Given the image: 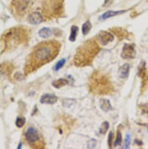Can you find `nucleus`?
Wrapping results in <instances>:
<instances>
[{
    "instance_id": "obj_1",
    "label": "nucleus",
    "mask_w": 148,
    "mask_h": 149,
    "mask_svg": "<svg viewBox=\"0 0 148 149\" xmlns=\"http://www.w3.org/2000/svg\"><path fill=\"white\" fill-rule=\"evenodd\" d=\"M60 49V44L54 40L45 41L37 45L27 56L24 67L25 75H29L53 60L59 54Z\"/></svg>"
},
{
    "instance_id": "obj_2",
    "label": "nucleus",
    "mask_w": 148,
    "mask_h": 149,
    "mask_svg": "<svg viewBox=\"0 0 148 149\" xmlns=\"http://www.w3.org/2000/svg\"><path fill=\"white\" fill-rule=\"evenodd\" d=\"M99 52V47L95 42H88L78 48L74 57V63L77 67H84L91 64Z\"/></svg>"
},
{
    "instance_id": "obj_3",
    "label": "nucleus",
    "mask_w": 148,
    "mask_h": 149,
    "mask_svg": "<svg viewBox=\"0 0 148 149\" xmlns=\"http://www.w3.org/2000/svg\"><path fill=\"white\" fill-rule=\"evenodd\" d=\"M89 85L92 93L97 95H107L113 90L112 84L107 75L98 71L92 74Z\"/></svg>"
},
{
    "instance_id": "obj_4",
    "label": "nucleus",
    "mask_w": 148,
    "mask_h": 149,
    "mask_svg": "<svg viewBox=\"0 0 148 149\" xmlns=\"http://www.w3.org/2000/svg\"><path fill=\"white\" fill-rule=\"evenodd\" d=\"M24 138L32 148H43L44 146V141L40 132L33 126H29L26 128Z\"/></svg>"
},
{
    "instance_id": "obj_5",
    "label": "nucleus",
    "mask_w": 148,
    "mask_h": 149,
    "mask_svg": "<svg viewBox=\"0 0 148 149\" xmlns=\"http://www.w3.org/2000/svg\"><path fill=\"white\" fill-rule=\"evenodd\" d=\"M121 55L124 59H132L135 58L136 52L132 45L125 44L122 48Z\"/></svg>"
},
{
    "instance_id": "obj_6",
    "label": "nucleus",
    "mask_w": 148,
    "mask_h": 149,
    "mask_svg": "<svg viewBox=\"0 0 148 149\" xmlns=\"http://www.w3.org/2000/svg\"><path fill=\"white\" fill-rule=\"evenodd\" d=\"M98 38L100 43L103 45H106L114 40L113 35L111 33L105 31L100 32L98 36Z\"/></svg>"
},
{
    "instance_id": "obj_7",
    "label": "nucleus",
    "mask_w": 148,
    "mask_h": 149,
    "mask_svg": "<svg viewBox=\"0 0 148 149\" xmlns=\"http://www.w3.org/2000/svg\"><path fill=\"white\" fill-rule=\"evenodd\" d=\"M130 71V65L128 63H125L118 69V76L122 79L128 78Z\"/></svg>"
},
{
    "instance_id": "obj_8",
    "label": "nucleus",
    "mask_w": 148,
    "mask_h": 149,
    "mask_svg": "<svg viewBox=\"0 0 148 149\" xmlns=\"http://www.w3.org/2000/svg\"><path fill=\"white\" fill-rule=\"evenodd\" d=\"M58 100L57 97L54 94H44L41 96L40 102L46 104H54Z\"/></svg>"
},
{
    "instance_id": "obj_9",
    "label": "nucleus",
    "mask_w": 148,
    "mask_h": 149,
    "mask_svg": "<svg viewBox=\"0 0 148 149\" xmlns=\"http://www.w3.org/2000/svg\"><path fill=\"white\" fill-rule=\"evenodd\" d=\"M43 18L41 14L37 12H33L28 17L29 22L32 25H39L42 22Z\"/></svg>"
},
{
    "instance_id": "obj_10",
    "label": "nucleus",
    "mask_w": 148,
    "mask_h": 149,
    "mask_svg": "<svg viewBox=\"0 0 148 149\" xmlns=\"http://www.w3.org/2000/svg\"><path fill=\"white\" fill-rule=\"evenodd\" d=\"M100 108L104 112H107L110 111L112 108L110 102L108 100L101 99L100 101Z\"/></svg>"
},
{
    "instance_id": "obj_11",
    "label": "nucleus",
    "mask_w": 148,
    "mask_h": 149,
    "mask_svg": "<svg viewBox=\"0 0 148 149\" xmlns=\"http://www.w3.org/2000/svg\"><path fill=\"white\" fill-rule=\"evenodd\" d=\"M125 11H108L107 12H106L105 13H104L101 18L103 19H106L108 18H110L111 17H113L114 16L120 15V14H122L123 13H124Z\"/></svg>"
},
{
    "instance_id": "obj_12",
    "label": "nucleus",
    "mask_w": 148,
    "mask_h": 149,
    "mask_svg": "<svg viewBox=\"0 0 148 149\" xmlns=\"http://www.w3.org/2000/svg\"><path fill=\"white\" fill-rule=\"evenodd\" d=\"M39 35L41 38H48L52 35V32L49 28H43L39 31Z\"/></svg>"
},
{
    "instance_id": "obj_13",
    "label": "nucleus",
    "mask_w": 148,
    "mask_h": 149,
    "mask_svg": "<svg viewBox=\"0 0 148 149\" xmlns=\"http://www.w3.org/2000/svg\"><path fill=\"white\" fill-rule=\"evenodd\" d=\"M68 84V80L64 79H60L54 81L53 83V86L56 88H60L62 87L67 85Z\"/></svg>"
},
{
    "instance_id": "obj_14",
    "label": "nucleus",
    "mask_w": 148,
    "mask_h": 149,
    "mask_svg": "<svg viewBox=\"0 0 148 149\" xmlns=\"http://www.w3.org/2000/svg\"><path fill=\"white\" fill-rule=\"evenodd\" d=\"M79 31V28L77 26H72L71 28V35L69 38V40L71 42H74L76 40V38Z\"/></svg>"
},
{
    "instance_id": "obj_15",
    "label": "nucleus",
    "mask_w": 148,
    "mask_h": 149,
    "mask_svg": "<svg viewBox=\"0 0 148 149\" xmlns=\"http://www.w3.org/2000/svg\"><path fill=\"white\" fill-rule=\"evenodd\" d=\"M91 28H92V24L91 22L89 21H87L86 22H85L83 24L82 28V31L83 35H86L87 34H88Z\"/></svg>"
},
{
    "instance_id": "obj_16",
    "label": "nucleus",
    "mask_w": 148,
    "mask_h": 149,
    "mask_svg": "<svg viewBox=\"0 0 148 149\" xmlns=\"http://www.w3.org/2000/svg\"><path fill=\"white\" fill-rule=\"evenodd\" d=\"M109 127H110V125L107 121H104V122H103L100 127V130H99L100 133L102 134H105L107 133V130H109Z\"/></svg>"
},
{
    "instance_id": "obj_17",
    "label": "nucleus",
    "mask_w": 148,
    "mask_h": 149,
    "mask_svg": "<svg viewBox=\"0 0 148 149\" xmlns=\"http://www.w3.org/2000/svg\"><path fill=\"white\" fill-rule=\"evenodd\" d=\"M122 141V134L120 131L118 130L117 131V137L115 140L114 142V146L116 147L118 145H119Z\"/></svg>"
},
{
    "instance_id": "obj_18",
    "label": "nucleus",
    "mask_w": 148,
    "mask_h": 149,
    "mask_svg": "<svg viewBox=\"0 0 148 149\" xmlns=\"http://www.w3.org/2000/svg\"><path fill=\"white\" fill-rule=\"evenodd\" d=\"M26 122V119L25 118H18L16 120V125L18 127H22L24 126Z\"/></svg>"
},
{
    "instance_id": "obj_19",
    "label": "nucleus",
    "mask_w": 148,
    "mask_h": 149,
    "mask_svg": "<svg viewBox=\"0 0 148 149\" xmlns=\"http://www.w3.org/2000/svg\"><path fill=\"white\" fill-rule=\"evenodd\" d=\"M65 59L62 58V59L60 60L59 61H58V62L55 65L54 70L56 71L59 70L60 68H61L63 67V65L65 64Z\"/></svg>"
},
{
    "instance_id": "obj_20",
    "label": "nucleus",
    "mask_w": 148,
    "mask_h": 149,
    "mask_svg": "<svg viewBox=\"0 0 148 149\" xmlns=\"http://www.w3.org/2000/svg\"><path fill=\"white\" fill-rule=\"evenodd\" d=\"M130 143H131V136L129 134H127L123 148H128L129 147Z\"/></svg>"
},
{
    "instance_id": "obj_21",
    "label": "nucleus",
    "mask_w": 148,
    "mask_h": 149,
    "mask_svg": "<svg viewBox=\"0 0 148 149\" xmlns=\"http://www.w3.org/2000/svg\"><path fill=\"white\" fill-rule=\"evenodd\" d=\"M140 109L142 111V113L148 116V104H146L142 105Z\"/></svg>"
},
{
    "instance_id": "obj_22",
    "label": "nucleus",
    "mask_w": 148,
    "mask_h": 149,
    "mask_svg": "<svg viewBox=\"0 0 148 149\" xmlns=\"http://www.w3.org/2000/svg\"><path fill=\"white\" fill-rule=\"evenodd\" d=\"M113 138V133L111 131V132L109 133V136H108V145H109V146L110 148L111 147Z\"/></svg>"
},
{
    "instance_id": "obj_23",
    "label": "nucleus",
    "mask_w": 148,
    "mask_h": 149,
    "mask_svg": "<svg viewBox=\"0 0 148 149\" xmlns=\"http://www.w3.org/2000/svg\"><path fill=\"white\" fill-rule=\"evenodd\" d=\"M147 132H148V128H147Z\"/></svg>"
}]
</instances>
